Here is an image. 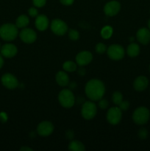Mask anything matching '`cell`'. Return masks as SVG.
<instances>
[{"label": "cell", "instance_id": "cell-1", "mask_svg": "<svg viewBox=\"0 0 150 151\" xmlns=\"http://www.w3.org/2000/svg\"><path fill=\"white\" fill-rule=\"evenodd\" d=\"M85 92L92 101H99L103 98L105 93V86L103 82L98 79H91L85 85Z\"/></svg>", "mask_w": 150, "mask_h": 151}, {"label": "cell", "instance_id": "cell-2", "mask_svg": "<svg viewBox=\"0 0 150 151\" xmlns=\"http://www.w3.org/2000/svg\"><path fill=\"white\" fill-rule=\"evenodd\" d=\"M19 34L18 27L13 24H4L0 27V37L7 41H13Z\"/></svg>", "mask_w": 150, "mask_h": 151}, {"label": "cell", "instance_id": "cell-3", "mask_svg": "<svg viewBox=\"0 0 150 151\" xmlns=\"http://www.w3.org/2000/svg\"><path fill=\"white\" fill-rule=\"evenodd\" d=\"M150 117V112L147 108L141 106L134 111L132 114V119L137 125H143L148 122Z\"/></svg>", "mask_w": 150, "mask_h": 151}, {"label": "cell", "instance_id": "cell-4", "mask_svg": "<svg viewBox=\"0 0 150 151\" xmlns=\"http://www.w3.org/2000/svg\"><path fill=\"white\" fill-rule=\"evenodd\" d=\"M58 100L60 104L66 109L71 108L75 103V97L73 92L67 88L60 91L58 94Z\"/></svg>", "mask_w": 150, "mask_h": 151}, {"label": "cell", "instance_id": "cell-5", "mask_svg": "<svg viewBox=\"0 0 150 151\" xmlns=\"http://www.w3.org/2000/svg\"><path fill=\"white\" fill-rule=\"evenodd\" d=\"M97 113L96 105L92 101H86L83 103L81 110V114L84 119L89 120L95 117Z\"/></svg>", "mask_w": 150, "mask_h": 151}, {"label": "cell", "instance_id": "cell-6", "mask_svg": "<svg viewBox=\"0 0 150 151\" xmlns=\"http://www.w3.org/2000/svg\"><path fill=\"white\" fill-rule=\"evenodd\" d=\"M107 55L113 60H119L124 56L125 51L119 44H112L107 50Z\"/></svg>", "mask_w": 150, "mask_h": 151}, {"label": "cell", "instance_id": "cell-7", "mask_svg": "<svg viewBox=\"0 0 150 151\" xmlns=\"http://www.w3.org/2000/svg\"><path fill=\"white\" fill-rule=\"evenodd\" d=\"M122 118V111L119 107H112L107 111V120L111 125H117Z\"/></svg>", "mask_w": 150, "mask_h": 151}, {"label": "cell", "instance_id": "cell-8", "mask_svg": "<svg viewBox=\"0 0 150 151\" xmlns=\"http://www.w3.org/2000/svg\"><path fill=\"white\" fill-rule=\"evenodd\" d=\"M51 31L57 35H63L67 32L68 26L64 21L56 19L51 22L50 25Z\"/></svg>", "mask_w": 150, "mask_h": 151}, {"label": "cell", "instance_id": "cell-9", "mask_svg": "<svg viewBox=\"0 0 150 151\" xmlns=\"http://www.w3.org/2000/svg\"><path fill=\"white\" fill-rule=\"evenodd\" d=\"M1 82L5 88L8 89H14L19 86V81L13 74L6 73L2 75Z\"/></svg>", "mask_w": 150, "mask_h": 151}, {"label": "cell", "instance_id": "cell-10", "mask_svg": "<svg viewBox=\"0 0 150 151\" xmlns=\"http://www.w3.org/2000/svg\"><path fill=\"white\" fill-rule=\"evenodd\" d=\"M19 37L23 42L26 44H32L37 39V34L30 28H23L19 33Z\"/></svg>", "mask_w": 150, "mask_h": 151}, {"label": "cell", "instance_id": "cell-11", "mask_svg": "<svg viewBox=\"0 0 150 151\" xmlns=\"http://www.w3.org/2000/svg\"><path fill=\"white\" fill-rule=\"evenodd\" d=\"M54 131V125L49 121H43L37 127V133L41 137H48Z\"/></svg>", "mask_w": 150, "mask_h": 151}, {"label": "cell", "instance_id": "cell-12", "mask_svg": "<svg viewBox=\"0 0 150 151\" xmlns=\"http://www.w3.org/2000/svg\"><path fill=\"white\" fill-rule=\"evenodd\" d=\"M121 9V4L117 1H108L104 7V12L107 16H114L119 13Z\"/></svg>", "mask_w": 150, "mask_h": 151}, {"label": "cell", "instance_id": "cell-13", "mask_svg": "<svg viewBox=\"0 0 150 151\" xmlns=\"http://www.w3.org/2000/svg\"><path fill=\"white\" fill-rule=\"evenodd\" d=\"M93 60V55L89 51H82L78 53L76 56V64L80 66H86L89 64Z\"/></svg>", "mask_w": 150, "mask_h": 151}, {"label": "cell", "instance_id": "cell-14", "mask_svg": "<svg viewBox=\"0 0 150 151\" xmlns=\"http://www.w3.org/2000/svg\"><path fill=\"white\" fill-rule=\"evenodd\" d=\"M1 50V55L4 58H11L16 56L18 52V49L14 44H6L3 45L0 49Z\"/></svg>", "mask_w": 150, "mask_h": 151}, {"label": "cell", "instance_id": "cell-15", "mask_svg": "<svg viewBox=\"0 0 150 151\" xmlns=\"http://www.w3.org/2000/svg\"><path fill=\"white\" fill-rule=\"evenodd\" d=\"M137 40L140 44L146 45L150 42V30L149 28L142 27L138 30L136 33Z\"/></svg>", "mask_w": 150, "mask_h": 151}, {"label": "cell", "instance_id": "cell-16", "mask_svg": "<svg viewBox=\"0 0 150 151\" xmlns=\"http://www.w3.org/2000/svg\"><path fill=\"white\" fill-rule=\"evenodd\" d=\"M49 24V19L44 14H40L36 16L35 19V27L37 29L40 31H44L48 28Z\"/></svg>", "mask_w": 150, "mask_h": 151}, {"label": "cell", "instance_id": "cell-17", "mask_svg": "<svg viewBox=\"0 0 150 151\" xmlns=\"http://www.w3.org/2000/svg\"><path fill=\"white\" fill-rule=\"evenodd\" d=\"M149 85V80L145 76H139L134 81L133 87L136 91H143L147 88Z\"/></svg>", "mask_w": 150, "mask_h": 151}, {"label": "cell", "instance_id": "cell-18", "mask_svg": "<svg viewBox=\"0 0 150 151\" xmlns=\"http://www.w3.org/2000/svg\"><path fill=\"white\" fill-rule=\"evenodd\" d=\"M55 80L57 83L60 86L64 87L69 84V75H67V73L63 72V71H60V72H58L56 74Z\"/></svg>", "mask_w": 150, "mask_h": 151}, {"label": "cell", "instance_id": "cell-19", "mask_svg": "<svg viewBox=\"0 0 150 151\" xmlns=\"http://www.w3.org/2000/svg\"><path fill=\"white\" fill-rule=\"evenodd\" d=\"M140 47L136 43H131L126 49V53L130 58H135L139 55Z\"/></svg>", "mask_w": 150, "mask_h": 151}, {"label": "cell", "instance_id": "cell-20", "mask_svg": "<svg viewBox=\"0 0 150 151\" xmlns=\"http://www.w3.org/2000/svg\"><path fill=\"white\" fill-rule=\"evenodd\" d=\"M29 24V17L24 14L20 15V16L16 19V25L18 28L23 29V28L26 27Z\"/></svg>", "mask_w": 150, "mask_h": 151}, {"label": "cell", "instance_id": "cell-21", "mask_svg": "<svg viewBox=\"0 0 150 151\" xmlns=\"http://www.w3.org/2000/svg\"><path fill=\"white\" fill-rule=\"evenodd\" d=\"M69 150L72 151H84L85 150V145L81 142L73 140L69 144Z\"/></svg>", "mask_w": 150, "mask_h": 151}, {"label": "cell", "instance_id": "cell-22", "mask_svg": "<svg viewBox=\"0 0 150 151\" xmlns=\"http://www.w3.org/2000/svg\"><path fill=\"white\" fill-rule=\"evenodd\" d=\"M76 63L72 60H67L63 64V68L65 71L69 72H73L76 70Z\"/></svg>", "mask_w": 150, "mask_h": 151}, {"label": "cell", "instance_id": "cell-23", "mask_svg": "<svg viewBox=\"0 0 150 151\" xmlns=\"http://www.w3.org/2000/svg\"><path fill=\"white\" fill-rule=\"evenodd\" d=\"M113 33V29L110 26H104L101 30V35L104 39H108L112 36Z\"/></svg>", "mask_w": 150, "mask_h": 151}, {"label": "cell", "instance_id": "cell-24", "mask_svg": "<svg viewBox=\"0 0 150 151\" xmlns=\"http://www.w3.org/2000/svg\"><path fill=\"white\" fill-rule=\"evenodd\" d=\"M112 100L116 106H119L123 100V95L120 91H114L112 95Z\"/></svg>", "mask_w": 150, "mask_h": 151}, {"label": "cell", "instance_id": "cell-25", "mask_svg": "<svg viewBox=\"0 0 150 151\" xmlns=\"http://www.w3.org/2000/svg\"><path fill=\"white\" fill-rule=\"evenodd\" d=\"M69 36L72 41H77L79 38V33L76 29H71L69 31Z\"/></svg>", "mask_w": 150, "mask_h": 151}, {"label": "cell", "instance_id": "cell-26", "mask_svg": "<svg viewBox=\"0 0 150 151\" xmlns=\"http://www.w3.org/2000/svg\"><path fill=\"white\" fill-rule=\"evenodd\" d=\"M96 52L99 54H103L107 51V47L103 43H98L95 47Z\"/></svg>", "mask_w": 150, "mask_h": 151}, {"label": "cell", "instance_id": "cell-27", "mask_svg": "<svg viewBox=\"0 0 150 151\" xmlns=\"http://www.w3.org/2000/svg\"><path fill=\"white\" fill-rule=\"evenodd\" d=\"M148 131L146 128H141V129L138 131V137H139L141 139L144 140L146 139L148 137Z\"/></svg>", "mask_w": 150, "mask_h": 151}, {"label": "cell", "instance_id": "cell-28", "mask_svg": "<svg viewBox=\"0 0 150 151\" xmlns=\"http://www.w3.org/2000/svg\"><path fill=\"white\" fill-rule=\"evenodd\" d=\"M119 108L121 110L123 111H126L129 108V103L126 100H122L121 103L119 105Z\"/></svg>", "mask_w": 150, "mask_h": 151}, {"label": "cell", "instance_id": "cell-29", "mask_svg": "<svg viewBox=\"0 0 150 151\" xmlns=\"http://www.w3.org/2000/svg\"><path fill=\"white\" fill-rule=\"evenodd\" d=\"M99 106L101 109H106L108 106V101L105 99H100L99 100Z\"/></svg>", "mask_w": 150, "mask_h": 151}, {"label": "cell", "instance_id": "cell-30", "mask_svg": "<svg viewBox=\"0 0 150 151\" xmlns=\"http://www.w3.org/2000/svg\"><path fill=\"white\" fill-rule=\"evenodd\" d=\"M32 3L36 7H42L46 3V0H32Z\"/></svg>", "mask_w": 150, "mask_h": 151}, {"label": "cell", "instance_id": "cell-31", "mask_svg": "<svg viewBox=\"0 0 150 151\" xmlns=\"http://www.w3.org/2000/svg\"><path fill=\"white\" fill-rule=\"evenodd\" d=\"M28 13H29V15L31 17H36L38 15V11L35 7H32L28 10Z\"/></svg>", "mask_w": 150, "mask_h": 151}, {"label": "cell", "instance_id": "cell-32", "mask_svg": "<svg viewBox=\"0 0 150 151\" xmlns=\"http://www.w3.org/2000/svg\"><path fill=\"white\" fill-rule=\"evenodd\" d=\"M60 1L61 2V4H63V5L70 6L73 4L74 0H60Z\"/></svg>", "mask_w": 150, "mask_h": 151}, {"label": "cell", "instance_id": "cell-33", "mask_svg": "<svg viewBox=\"0 0 150 151\" xmlns=\"http://www.w3.org/2000/svg\"><path fill=\"white\" fill-rule=\"evenodd\" d=\"M7 115H6V114L1 113V114H0V119H1V122H5V121L7 120Z\"/></svg>", "mask_w": 150, "mask_h": 151}, {"label": "cell", "instance_id": "cell-34", "mask_svg": "<svg viewBox=\"0 0 150 151\" xmlns=\"http://www.w3.org/2000/svg\"><path fill=\"white\" fill-rule=\"evenodd\" d=\"M3 65H4V59H3V56L0 55V69H1Z\"/></svg>", "mask_w": 150, "mask_h": 151}, {"label": "cell", "instance_id": "cell-35", "mask_svg": "<svg viewBox=\"0 0 150 151\" xmlns=\"http://www.w3.org/2000/svg\"><path fill=\"white\" fill-rule=\"evenodd\" d=\"M85 70L84 68H80V69H79V74L80 75H85Z\"/></svg>", "mask_w": 150, "mask_h": 151}, {"label": "cell", "instance_id": "cell-36", "mask_svg": "<svg viewBox=\"0 0 150 151\" xmlns=\"http://www.w3.org/2000/svg\"><path fill=\"white\" fill-rule=\"evenodd\" d=\"M20 150H26V151L29 150V151H32V148H29V147H22L20 149Z\"/></svg>", "mask_w": 150, "mask_h": 151}, {"label": "cell", "instance_id": "cell-37", "mask_svg": "<svg viewBox=\"0 0 150 151\" xmlns=\"http://www.w3.org/2000/svg\"><path fill=\"white\" fill-rule=\"evenodd\" d=\"M148 28H149V29L150 30V19L148 21Z\"/></svg>", "mask_w": 150, "mask_h": 151}, {"label": "cell", "instance_id": "cell-38", "mask_svg": "<svg viewBox=\"0 0 150 151\" xmlns=\"http://www.w3.org/2000/svg\"><path fill=\"white\" fill-rule=\"evenodd\" d=\"M0 49H1V44H0Z\"/></svg>", "mask_w": 150, "mask_h": 151}, {"label": "cell", "instance_id": "cell-39", "mask_svg": "<svg viewBox=\"0 0 150 151\" xmlns=\"http://www.w3.org/2000/svg\"><path fill=\"white\" fill-rule=\"evenodd\" d=\"M149 71H150V65H149Z\"/></svg>", "mask_w": 150, "mask_h": 151}]
</instances>
